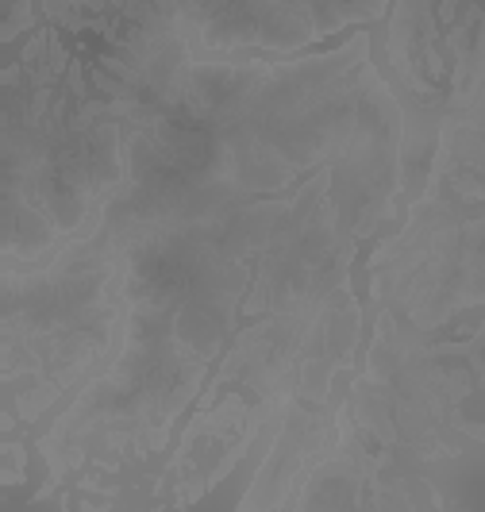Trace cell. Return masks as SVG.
I'll list each match as a JSON object with an SVG mask.
<instances>
[{
	"label": "cell",
	"instance_id": "6da1fadb",
	"mask_svg": "<svg viewBox=\"0 0 485 512\" xmlns=\"http://www.w3.org/2000/svg\"><path fill=\"white\" fill-rule=\"evenodd\" d=\"M382 8L385 0H178V27L197 51H297Z\"/></svg>",
	"mask_w": 485,
	"mask_h": 512
},
{
	"label": "cell",
	"instance_id": "7a4b0ae2",
	"mask_svg": "<svg viewBox=\"0 0 485 512\" xmlns=\"http://www.w3.org/2000/svg\"><path fill=\"white\" fill-rule=\"evenodd\" d=\"M393 58L424 101H459L485 66V0H401Z\"/></svg>",
	"mask_w": 485,
	"mask_h": 512
}]
</instances>
